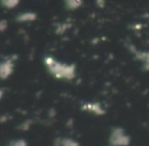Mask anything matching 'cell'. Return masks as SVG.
Masks as SVG:
<instances>
[{"label":"cell","instance_id":"obj_1","mask_svg":"<svg viewBox=\"0 0 149 146\" xmlns=\"http://www.w3.org/2000/svg\"><path fill=\"white\" fill-rule=\"evenodd\" d=\"M130 142V136L123 128H114L110 131L108 139L109 146H129Z\"/></svg>","mask_w":149,"mask_h":146},{"label":"cell","instance_id":"obj_2","mask_svg":"<svg viewBox=\"0 0 149 146\" xmlns=\"http://www.w3.org/2000/svg\"><path fill=\"white\" fill-rule=\"evenodd\" d=\"M56 146H79V142L72 138H59Z\"/></svg>","mask_w":149,"mask_h":146}]
</instances>
